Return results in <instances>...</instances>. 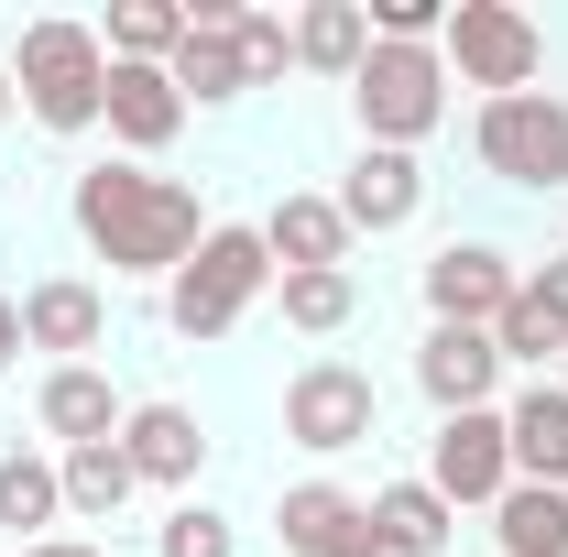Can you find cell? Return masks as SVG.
<instances>
[{"label":"cell","mask_w":568,"mask_h":557,"mask_svg":"<svg viewBox=\"0 0 568 557\" xmlns=\"http://www.w3.org/2000/svg\"><path fill=\"white\" fill-rule=\"evenodd\" d=\"M11 361H22V306L0 295V372H11Z\"/></svg>","instance_id":"obj_30"},{"label":"cell","mask_w":568,"mask_h":557,"mask_svg":"<svg viewBox=\"0 0 568 557\" xmlns=\"http://www.w3.org/2000/svg\"><path fill=\"white\" fill-rule=\"evenodd\" d=\"M121 459H132V482H153V492H186L197 470H209V426L186 416V405H132L121 416Z\"/></svg>","instance_id":"obj_16"},{"label":"cell","mask_w":568,"mask_h":557,"mask_svg":"<svg viewBox=\"0 0 568 557\" xmlns=\"http://www.w3.org/2000/svg\"><path fill=\"white\" fill-rule=\"evenodd\" d=\"M274 295H284V328H306V340H339V328L361 317L351 274H274Z\"/></svg>","instance_id":"obj_27"},{"label":"cell","mask_w":568,"mask_h":557,"mask_svg":"<svg viewBox=\"0 0 568 557\" xmlns=\"http://www.w3.org/2000/svg\"><path fill=\"white\" fill-rule=\"evenodd\" d=\"M372 426H383V383H372L361 361H306V372L284 383V437H295L306 459H351Z\"/></svg>","instance_id":"obj_7"},{"label":"cell","mask_w":568,"mask_h":557,"mask_svg":"<svg viewBox=\"0 0 568 557\" xmlns=\"http://www.w3.org/2000/svg\"><path fill=\"white\" fill-rule=\"evenodd\" d=\"M448 525H459V503H437L426 470L372 492V536H383V557H437V547H448Z\"/></svg>","instance_id":"obj_23"},{"label":"cell","mask_w":568,"mask_h":557,"mask_svg":"<svg viewBox=\"0 0 568 557\" xmlns=\"http://www.w3.org/2000/svg\"><path fill=\"white\" fill-rule=\"evenodd\" d=\"M33 416H44V437H55V459L67 448H99V437H121V383L99 372V361H67V372H44V394H33Z\"/></svg>","instance_id":"obj_17"},{"label":"cell","mask_w":568,"mask_h":557,"mask_svg":"<svg viewBox=\"0 0 568 557\" xmlns=\"http://www.w3.org/2000/svg\"><path fill=\"white\" fill-rule=\"evenodd\" d=\"M55 470H67V514H77V525H110V514L142 492V482H132V459H121V437H99V448H67Z\"/></svg>","instance_id":"obj_26"},{"label":"cell","mask_w":568,"mask_h":557,"mask_svg":"<svg viewBox=\"0 0 568 557\" xmlns=\"http://www.w3.org/2000/svg\"><path fill=\"white\" fill-rule=\"evenodd\" d=\"M503 437H514V482L568 492V383H525L503 405Z\"/></svg>","instance_id":"obj_19"},{"label":"cell","mask_w":568,"mask_h":557,"mask_svg":"<svg viewBox=\"0 0 568 557\" xmlns=\"http://www.w3.org/2000/svg\"><path fill=\"white\" fill-rule=\"evenodd\" d=\"M493 350H503V372L525 361V372L547 383V361L568 350V252H558V263H536V274L514 284V306L493 317Z\"/></svg>","instance_id":"obj_14"},{"label":"cell","mask_w":568,"mask_h":557,"mask_svg":"<svg viewBox=\"0 0 568 557\" xmlns=\"http://www.w3.org/2000/svg\"><path fill=\"white\" fill-rule=\"evenodd\" d=\"M493 547H503V557H568V492L514 482V492L493 503Z\"/></svg>","instance_id":"obj_25"},{"label":"cell","mask_w":568,"mask_h":557,"mask_svg":"<svg viewBox=\"0 0 568 557\" xmlns=\"http://www.w3.org/2000/svg\"><path fill=\"white\" fill-rule=\"evenodd\" d=\"M263 230V252H274V274H351V219H339V198H274V209L252 219Z\"/></svg>","instance_id":"obj_15"},{"label":"cell","mask_w":568,"mask_h":557,"mask_svg":"<svg viewBox=\"0 0 568 557\" xmlns=\"http://www.w3.org/2000/svg\"><path fill=\"white\" fill-rule=\"evenodd\" d=\"M67 209H77V241H88L110 274H132V284H175V263L209 241L197 186H175V175H153V164H88Z\"/></svg>","instance_id":"obj_1"},{"label":"cell","mask_w":568,"mask_h":557,"mask_svg":"<svg viewBox=\"0 0 568 557\" xmlns=\"http://www.w3.org/2000/svg\"><path fill=\"white\" fill-rule=\"evenodd\" d=\"M22 557H110V547H88V536H44V547H22Z\"/></svg>","instance_id":"obj_31"},{"label":"cell","mask_w":568,"mask_h":557,"mask_svg":"<svg viewBox=\"0 0 568 557\" xmlns=\"http://www.w3.org/2000/svg\"><path fill=\"white\" fill-rule=\"evenodd\" d=\"M351 121L361 142H383V153H416L437 121H448V55L437 44H372L351 77Z\"/></svg>","instance_id":"obj_4"},{"label":"cell","mask_w":568,"mask_h":557,"mask_svg":"<svg viewBox=\"0 0 568 557\" xmlns=\"http://www.w3.org/2000/svg\"><path fill=\"white\" fill-rule=\"evenodd\" d=\"M230 547H241V525L209 514V503H175V514L153 525V557H230Z\"/></svg>","instance_id":"obj_28"},{"label":"cell","mask_w":568,"mask_h":557,"mask_svg":"<svg viewBox=\"0 0 568 557\" xmlns=\"http://www.w3.org/2000/svg\"><path fill=\"white\" fill-rule=\"evenodd\" d=\"M416 394L437 405V416H481V405L503 394L493 328H426V340H416Z\"/></svg>","instance_id":"obj_11"},{"label":"cell","mask_w":568,"mask_h":557,"mask_svg":"<svg viewBox=\"0 0 568 557\" xmlns=\"http://www.w3.org/2000/svg\"><path fill=\"white\" fill-rule=\"evenodd\" d=\"M361 55H372V11H361V0H306V11H295V67L306 77H339V88H351Z\"/></svg>","instance_id":"obj_22"},{"label":"cell","mask_w":568,"mask_h":557,"mask_svg":"<svg viewBox=\"0 0 568 557\" xmlns=\"http://www.w3.org/2000/svg\"><path fill=\"white\" fill-rule=\"evenodd\" d=\"M0 525H11L22 547H44V536L67 525V470H55L44 448H0Z\"/></svg>","instance_id":"obj_21"},{"label":"cell","mask_w":568,"mask_h":557,"mask_svg":"<svg viewBox=\"0 0 568 557\" xmlns=\"http://www.w3.org/2000/svg\"><path fill=\"white\" fill-rule=\"evenodd\" d=\"M99 44H110V67H175V44H186V0H110Z\"/></svg>","instance_id":"obj_24"},{"label":"cell","mask_w":568,"mask_h":557,"mask_svg":"<svg viewBox=\"0 0 568 557\" xmlns=\"http://www.w3.org/2000/svg\"><path fill=\"white\" fill-rule=\"evenodd\" d=\"M437 55H448L459 88L514 99V88H536V77H547V33H536V11H514V0H448Z\"/></svg>","instance_id":"obj_5"},{"label":"cell","mask_w":568,"mask_h":557,"mask_svg":"<svg viewBox=\"0 0 568 557\" xmlns=\"http://www.w3.org/2000/svg\"><path fill=\"white\" fill-rule=\"evenodd\" d=\"M274 536L284 557H383V536H372V503L339 482H295L274 503Z\"/></svg>","instance_id":"obj_10"},{"label":"cell","mask_w":568,"mask_h":557,"mask_svg":"<svg viewBox=\"0 0 568 557\" xmlns=\"http://www.w3.org/2000/svg\"><path fill=\"white\" fill-rule=\"evenodd\" d=\"M11 99L44 121V132H99V110H110V44H99V22H67V11H44V22H22V44H11Z\"/></svg>","instance_id":"obj_2"},{"label":"cell","mask_w":568,"mask_h":557,"mask_svg":"<svg viewBox=\"0 0 568 557\" xmlns=\"http://www.w3.org/2000/svg\"><path fill=\"white\" fill-rule=\"evenodd\" d=\"M175 99L186 110H230V99H252L263 77H252V55H241V11L230 22H186V44H175Z\"/></svg>","instance_id":"obj_18"},{"label":"cell","mask_w":568,"mask_h":557,"mask_svg":"<svg viewBox=\"0 0 568 557\" xmlns=\"http://www.w3.org/2000/svg\"><path fill=\"white\" fill-rule=\"evenodd\" d=\"M470 153H481V175L503 186H568V99L558 88H514V99H481V121H470Z\"/></svg>","instance_id":"obj_6"},{"label":"cell","mask_w":568,"mask_h":557,"mask_svg":"<svg viewBox=\"0 0 568 557\" xmlns=\"http://www.w3.org/2000/svg\"><path fill=\"white\" fill-rule=\"evenodd\" d=\"M99 121H110L121 153H164V142L186 132V99H175L164 67H110V110H99Z\"/></svg>","instance_id":"obj_20"},{"label":"cell","mask_w":568,"mask_h":557,"mask_svg":"<svg viewBox=\"0 0 568 557\" xmlns=\"http://www.w3.org/2000/svg\"><path fill=\"white\" fill-rule=\"evenodd\" d=\"M241 55H252L263 88H274V77L295 67V22H284V11H241Z\"/></svg>","instance_id":"obj_29"},{"label":"cell","mask_w":568,"mask_h":557,"mask_svg":"<svg viewBox=\"0 0 568 557\" xmlns=\"http://www.w3.org/2000/svg\"><path fill=\"white\" fill-rule=\"evenodd\" d=\"M0 121H11V67H0Z\"/></svg>","instance_id":"obj_32"},{"label":"cell","mask_w":568,"mask_h":557,"mask_svg":"<svg viewBox=\"0 0 568 557\" xmlns=\"http://www.w3.org/2000/svg\"><path fill=\"white\" fill-rule=\"evenodd\" d=\"M514 252L493 241H448L437 263H426V328H493L503 306H514Z\"/></svg>","instance_id":"obj_9"},{"label":"cell","mask_w":568,"mask_h":557,"mask_svg":"<svg viewBox=\"0 0 568 557\" xmlns=\"http://www.w3.org/2000/svg\"><path fill=\"white\" fill-rule=\"evenodd\" d=\"M426 492H437V503H459V514H493L503 492H514L503 405H481V416H437V437H426Z\"/></svg>","instance_id":"obj_8"},{"label":"cell","mask_w":568,"mask_h":557,"mask_svg":"<svg viewBox=\"0 0 568 557\" xmlns=\"http://www.w3.org/2000/svg\"><path fill=\"white\" fill-rule=\"evenodd\" d=\"M328 198H339V219H351V241H361V230L383 241V230H405V219L426 209V164H416V153H383V142H361L351 175H339Z\"/></svg>","instance_id":"obj_13"},{"label":"cell","mask_w":568,"mask_h":557,"mask_svg":"<svg viewBox=\"0 0 568 557\" xmlns=\"http://www.w3.org/2000/svg\"><path fill=\"white\" fill-rule=\"evenodd\" d=\"M99 340H110V295H99L88 274L22 284V350H55V372H67V361H88Z\"/></svg>","instance_id":"obj_12"},{"label":"cell","mask_w":568,"mask_h":557,"mask_svg":"<svg viewBox=\"0 0 568 557\" xmlns=\"http://www.w3.org/2000/svg\"><path fill=\"white\" fill-rule=\"evenodd\" d=\"M263 295H274L263 230H252V219H209V241H197V252L175 263V284H164V328H175V340H230Z\"/></svg>","instance_id":"obj_3"}]
</instances>
